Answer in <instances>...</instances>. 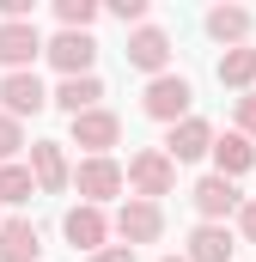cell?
Listing matches in <instances>:
<instances>
[{"label": "cell", "instance_id": "ffe728a7", "mask_svg": "<svg viewBox=\"0 0 256 262\" xmlns=\"http://www.w3.org/2000/svg\"><path fill=\"white\" fill-rule=\"evenodd\" d=\"M37 195V183H31V171L12 159V165H0V207H25V201Z\"/></svg>", "mask_w": 256, "mask_h": 262}, {"label": "cell", "instance_id": "6da1fadb", "mask_svg": "<svg viewBox=\"0 0 256 262\" xmlns=\"http://www.w3.org/2000/svg\"><path fill=\"white\" fill-rule=\"evenodd\" d=\"M122 189H134V201H159V195L177 189V165H171L159 146H140V152L128 159V171H122Z\"/></svg>", "mask_w": 256, "mask_h": 262}, {"label": "cell", "instance_id": "d6986e66", "mask_svg": "<svg viewBox=\"0 0 256 262\" xmlns=\"http://www.w3.org/2000/svg\"><path fill=\"white\" fill-rule=\"evenodd\" d=\"M220 85H232L238 98H244V92L256 85V49H250V43H244V49H226V55H220Z\"/></svg>", "mask_w": 256, "mask_h": 262}, {"label": "cell", "instance_id": "d4e9b609", "mask_svg": "<svg viewBox=\"0 0 256 262\" xmlns=\"http://www.w3.org/2000/svg\"><path fill=\"white\" fill-rule=\"evenodd\" d=\"M238 232H244V244H256V195H244V207H238Z\"/></svg>", "mask_w": 256, "mask_h": 262}, {"label": "cell", "instance_id": "9a60e30c", "mask_svg": "<svg viewBox=\"0 0 256 262\" xmlns=\"http://www.w3.org/2000/svg\"><path fill=\"white\" fill-rule=\"evenodd\" d=\"M37 256H43V238H37V226H31L25 213L0 220V262H37Z\"/></svg>", "mask_w": 256, "mask_h": 262}, {"label": "cell", "instance_id": "3957f363", "mask_svg": "<svg viewBox=\"0 0 256 262\" xmlns=\"http://www.w3.org/2000/svg\"><path fill=\"white\" fill-rule=\"evenodd\" d=\"M110 232L122 238L128 250H134V244H159V238H165V207H159V201H134V195H128L122 207H116V220H110Z\"/></svg>", "mask_w": 256, "mask_h": 262}, {"label": "cell", "instance_id": "5b68a950", "mask_svg": "<svg viewBox=\"0 0 256 262\" xmlns=\"http://www.w3.org/2000/svg\"><path fill=\"white\" fill-rule=\"evenodd\" d=\"M67 189H79L86 207H104L110 195H122V165L116 159H79L73 177H67Z\"/></svg>", "mask_w": 256, "mask_h": 262}, {"label": "cell", "instance_id": "30bf717a", "mask_svg": "<svg viewBox=\"0 0 256 262\" xmlns=\"http://www.w3.org/2000/svg\"><path fill=\"white\" fill-rule=\"evenodd\" d=\"M189 201H195V213H201V226H226V220L244 207L238 183H226V177H201V183L189 189Z\"/></svg>", "mask_w": 256, "mask_h": 262}, {"label": "cell", "instance_id": "7a4b0ae2", "mask_svg": "<svg viewBox=\"0 0 256 262\" xmlns=\"http://www.w3.org/2000/svg\"><path fill=\"white\" fill-rule=\"evenodd\" d=\"M189 104H195V85L183 79V73H159V79H146V92H140V110L153 116V122H183L189 116Z\"/></svg>", "mask_w": 256, "mask_h": 262}, {"label": "cell", "instance_id": "8992f818", "mask_svg": "<svg viewBox=\"0 0 256 262\" xmlns=\"http://www.w3.org/2000/svg\"><path fill=\"white\" fill-rule=\"evenodd\" d=\"M67 140H31V159H25V171H31V183H37V195H61L67 177H73V165H67L61 152Z\"/></svg>", "mask_w": 256, "mask_h": 262}, {"label": "cell", "instance_id": "ac0fdd59", "mask_svg": "<svg viewBox=\"0 0 256 262\" xmlns=\"http://www.w3.org/2000/svg\"><path fill=\"white\" fill-rule=\"evenodd\" d=\"M232 250H238L232 226H195V232H189V250H183V262H232Z\"/></svg>", "mask_w": 256, "mask_h": 262}, {"label": "cell", "instance_id": "5bb4252c", "mask_svg": "<svg viewBox=\"0 0 256 262\" xmlns=\"http://www.w3.org/2000/svg\"><path fill=\"white\" fill-rule=\"evenodd\" d=\"M207 159H214V177H226V183H238L244 171L256 165V146L244 140V134H214V146H207Z\"/></svg>", "mask_w": 256, "mask_h": 262}, {"label": "cell", "instance_id": "484cf974", "mask_svg": "<svg viewBox=\"0 0 256 262\" xmlns=\"http://www.w3.org/2000/svg\"><path fill=\"white\" fill-rule=\"evenodd\" d=\"M86 262H140V256H134V250H128V244H104V250H98V256H86Z\"/></svg>", "mask_w": 256, "mask_h": 262}, {"label": "cell", "instance_id": "7402d4cb", "mask_svg": "<svg viewBox=\"0 0 256 262\" xmlns=\"http://www.w3.org/2000/svg\"><path fill=\"white\" fill-rule=\"evenodd\" d=\"M25 152V122H12V116H0V165H12Z\"/></svg>", "mask_w": 256, "mask_h": 262}, {"label": "cell", "instance_id": "52a82bcc", "mask_svg": "<svg viewBox=\"0 0 256 262\" xmlns=\"http://www.w3.org/2000/svg\"><path fill=\"white\" fill-rule=\"evenodd\" d=\"M73 122V146H86V159H110V146L122 140V116L116 110H86V116H67Z\"/></svg>", "mask_w": 256, "mask_h": 262}, {"label": "cell", "instance_id": "8fae6325", "mask_svg": "<svg viewBox=\"0 0 256 262\" xmlns=\"http://www.w3.org/2000/svg\"><path fill=\"white\" fill-rule=\"evenodd\" d=\"M61 238L73 244V250H86V256H98L104 250V238H110V220H104V207H67L61 213Z\"/></svg>", "mask_w": 256, "mask_h": 262}, {"label": "cell", "instance_id": "e0dca14e", "mask_svg": "<svg viewBox=\"0 0 256 262\" xmlns=\"http://www.w3.org/2000/svg\"><path fill=\"white\" fill-rule=\"evenodd\" d=\"M98 98H104V79H98V73L61 79V85L49 92V104H55V110H67V116H86V110H98Z\"/></svg>", "mask_w": 256, "mask_h": 262}, {"label": "cell", "instance_id": "9c48e42d", "mask_svg": "<svg viewBox=\"0 0 256 262\" xmlns=\"http://www.w3.org/2000/svg\"><path fill=\"white\" fill-rule=\"evenodd\" d=\"M122 55H128V67H140L146 79H159V73H171V37H165L159 25H134Z\"/></svg>", "mask_w": 256, "mask_h": 262}, {"label": "cell", "instance_id": "4fadbf2b", "mask_svg": "<svg viewBox=\"0 0 256 262\" xmlns=\"http://www.w3.org/2000/svg\"><path fill=\"white\" fill-rule=\"evenodd\" d=\"M37 55H43L37 18H31V25H0V67H6V73H31Z\"/></svg>", "mask_w": 256, "mask_h": 262}, {"label": "cell", "instance_id": "cb8c5ba5", "mask_svg": "<svg viewBox=\"0 0 256 262\" xmlns=\"http://www.w3.org/2000/svg\"><path fill=\"white\" fill-rule=\"evenodd\" d=\"M104 12H110V18H122V25H146V0H110Z\"/></svg>", "mask_w": 256, "mask_h": 262}, {"label": "cell", "instance_id": "603a6c76", "mask_svg": "<svg viewBox=\"0 0 256 262\" xmlns=\"http://www.w3.org/2000/svg\"><path fill=\"white\" fill-rule=\"evenodd\" d=\"M232 110H238V134H244V140L256 146V92H244V98H238Z\"/></svg>", "mask_w": 256, "mask_h": 262}, {"label": "cell", "instance_id": "2e32d148", "mask_svg": "<svg viewBox=\"0 0 256 262\" xmlns=\"http://www.w3.org/2000/svg\"><path fill=\"white\" fill-rule=\"evenodd\" d=\"M201 25H207V37H214V43H226V49H244L256 18L244 12V6H207V18H201Z\"/></svg>", "mask_w": 256, "mask_h": 262}, {"label": "cell", "instance_id": "ba28073f", "mask_svg": "<svg viewBox=\"0 0 256 262\" xmlns=\"http://www.w3.org/2000/svg\"><path fill=\"white\" fill-rule=\"evenodd\" d=\"M37 110H49V85H43L37 73H0V116L25 122V116H37Z\"/></svg>", "mask_w": 256, "mask_h": 262}, {"label": "cell", "instance_id": "4316f807", "mask_svg": "<svg viewBox=\"0 0 256 262\" xmlns=\"http://www.w3.org/2000/svg\"><path fill=\"white\" fill-rule=\"evenodd\" d=\"M159 262H183V256H159Z\"/></svg>", "mask_w": 256, "mask_h": 262}, {"label": "cell", "instance_id": "44dd1931", "mask_svg": "<svg viewBox=\"0 0 256 262\" xmlns=\"http://www.w3.org/2000/svg\"><path fill=\"white\" fill-rule=\"evenodd\" d=\"M98 0H55V18H61V31H92L98 25Z\"/></svg>", "mask_w": 256, "mask_h": 262}, {"label": "cell", "instance_id": "7c38bea8", "mask_svg": "<svg viewBox=\"0 0 256 262\" xmlns=\"http://www.w3.org/2000/svg\"><path fill=\"white\" fill-rule=\"evenodd\" d=\"M207 146H214V128L201 122V116H183V122H171V134H165V159L171 165H195V159H207Z\"/></svg>", "mask_w": 256, "mask_h": 262}, {"label": "cell", "instance_id": "277c9868", "mask_svg": "<svg viewBox=\"0 0 256 262\" xmlns=\"http://www.w3.org/2000/svg\"><path fill=\"white\" fill-rule=\"evenodd\" d=\"M43 55H49V67L61 79H79V73H92V61H98V37L92 31H55L43 43Z\"/></svg>", "mask_w": 256, "mask_h": 262}]
</instances>
